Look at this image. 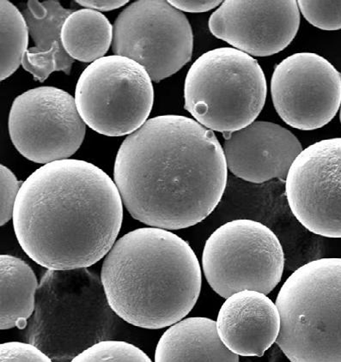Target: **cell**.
Returning a JSON list of instances; mask_svg holds the SVG:
<instances>
[{"label": "cell", "instance_id": "cell-1", "mask_svg": "<svg viewBox=\"0 0 341 362\" xmlns=\"http://www.w3.org/2000/svg\"><path fill=\"white\" fill-rule=\"evenodd\" d=\"M228 168L214 132L183 115L148 119L116 156L114 176L123 205L135 220L178 230L215 210Z\"/></svg>", "mask_w": 341, "mask_h": 362}, {"label": "cell", "instance_id": "cell-2", "mask_svg": "<svg viewBox=\"0 0 341 362\" xmlns=\"http://www.w3.org/2000/svg\"><path fill=\"white\" fill-rule=\"evenodd\" d=\"M12 220L32 260L50 271H71L98 263L114 247L123 202L101 168L67 159L43 165L23 181Z\"/></svg>", "mask_w": 341, "mask_h": 362}, {"label": "cell", "instance_id": "cell-3", "mask_svg": "<svg viewBox=\"0 0 341 362\" xmlns=\"http://www.w3.org/2000/svg\"><path fill=\"white\" fill-rule=\"evenodd\" d=\"M101 280L115 315L139 328L159 329L183 320L202 291V269L187 241L158 228L119 239L104 259Z\"/></svg>", "mask_w": 341, "mask_h": 362}, {"label": "cell", "instance_id": "cell-4", "mask_svg": "<svg viewBox=\"0 0 341 362\" xmlns=\"http://www.w3.org/2000/svg\"><path fill=\"white\" fill-rule=\"evenodd\" d=\"M115 325V313L95 272L47 269L24 335L54 362H71L91 346L110 340Z\"/></svg>", "mask_w": 341, "mask_h": 362}, {"label": "cell", "instance_id": "cell-5", "mask_svg": "<svg viewBox=\"0 0 341 362\" xmlns=\"http://www.w3.org/2000/svg\"><path fill=\"white\" fill-rule=\"evenodd\" d=\"M277 344L291 362H341V259H320L292 273L277 296Z\"/></svg>", "mask_w": 341, "mask_h": 362}, {"label": "cell", "instance_id": "cell-6", "mask_svg": "<svg viewBox=\"0 0 341 362\" xmlns=\"http://www.w3.org/2000/svg\"><path fill=\"white\" fill-rule=\"evenodd\" d=\"M267 91L264 72L254 58L220 47L200 56L188 70L184 107L204 127L230 134L255 122Z\"/></svg>", "mask_w": 341, "mask_h": 362}, {"label": "cell", "instance_id": "cell-7", "mask_svg": "<svg viewBox=\"0 0 341 362\" xmlns=\"http://www.w3.org/2000/svg\"><path fill=\"white\" fill-rule=\"evenodd\" d=\"M202 267L208 284L223 298L245 291L267 296L282 280L284 251L266 225L238 219L216 228L208 238Z\"/></svg>", "mask_w": 341, "mask_h": 362}, {"label": "cell", "instance_id": "cell-8", "mask_svg": "<svg viewBox=\"0 0 341 362\" xmlns=\"http://www.w3.org/2000/svg\"><path fill=\"white\" fill-rule=\"evenodd\" d=\"M154 102V86L146 70L122 56H107L91 63L76 86L80 116L104 136L134 134L147 122Z\"/></svg>", "mask_w": 341, "mask_h": 362}, {"label": "cell", "instance_id": "cell-9", "mask_svg": "<svg viewBox=\"0 0 341 362\" xmlns=\"http://www.w3.org/2000/svg\"><path fill=\"white\" fill-rule=\"evenodd\" d=\"M192 47L194 35L186 16L164 0L132 3L115 23V54L134 60L156 83L190 62Z\"/></svg>", "mask_w": 341, "mask_h": 362}, {"label": "cell", "instance_id": "cell-10", "mask_svg": "<svg viewBox=\"0 0 341 362\" xmlns=\"http://www.w3.org/2000/svg\"><path fill=\"white\" fill-rule=\"evenodd\" d=\"M8 127L20 154L44 165L74 155L86 132L75 98L51 86L32 88L18 95L12 103Z\"/></svg>", "mask_w": 341, "mask_h": 362}, {"label": "cell", "instance_id": "cell-11", "mask_svg": "<svg viewBox=\"0 0 341 362\" xmlns=\"http://www.w3.org/2000/svg\"><path fill=\"white\" fill-rule=\"evenodd\" d=\"M272 103L289 126L312 131L330 123L341 105V74L326 59L313 53L289 56L275 67Z\"/></svg>", "mask_w": 341, "mask_h": 362}, {"label": "cell", "instance_id": "cell-12", "mask_svg": "<svg viewBox=\"0 0 341 362\" xmlns=\"http://www.w3.org/2000/svg\"><path fill=\"white\" fill-rule=\"evenodd\" d=\"M286 194L308 231L341 239V138L319 141L300 153L289 170Z\"/></svg>", "mask_w": 341, "mask_h": 362}, {"label": "cell", "instance_id": "cell-13", "mask_svg": "<svg viewBox=\"0 0 341 362\" xmlns=\"http://www.w3.org/2000/svg\"><path fill=\"white\" fill-rule=\"evenodd\" d=\"M300 11L295 0H226L211 15L215 37L256 57L279 53L298 33Z\"/></svg>", "mask_w": 341, "mask_h": 362}, {"label": "cell", "instance_id": "cell-14", "mask_svg": "<svg viewBox=\"0 0 341 362\" xmlns=\"http://www.w3.org/2000/svg\"><path fill=\"white\" fill-rule=\"evenodd\" d=\"M224 138L228 170L255 184L275 178L286 181L292 163L303 151L291 131L272 122H255Z\"/></svg>", "mask_w": 341, "mask_h": 362}, {"label": "cell", "instance_id": "cell-15", "mask_svg": "<svg viewBox=\"0 0 341 362\" xmlns=\"http://www.w3.org/2000/svg\"><path fill=\"white\" fill-rule=\"evenodd\" d=\"M216 324L220 339L231 351L260 357L278 339L282 320L276 304L266 295L245 291L224 301Z\"/></svg>", "mask_w": 341, "mask_h": 362}, {"label": "cell", "instance_id": "cell-16", "mask_svg": "<svg viewBox=\"0 0 341 362\" xmlns=\"http://www.w3.org/2000/svg\"><path fill=\"white\" fill-rule=\"evenodd\" d=\"M155 362H239L220 339L216 322L183 320L167 329L156 345Z\"/></svg>", "mask_w": 341, "mask_h": 362}, {"label": "cell", "instance_id": "cell-17", "mask_svg": "<svg viewBox=\"0 0 341 362\" xmlns=\"http://www.w3.org/2000/svg\"><path fill=\"white\" fill-rule=\"evenodd\" d=\"M38 287L35 272L25 261L0 256V329L27 328L35 312Z\"/></svg>", "mask_w": 341, "mask_h": 362}, {"label": "cell", "instance_id": "cell-18", "mask_svg": "<svg viewBox=\"0 0 341 362\" xmlns=\"http://www.w3.org/2000/svg\"><path fill=\"white\" fill-rule=\"evenodd\" d=\"M114 27L101 12L91 9L74 11L62 30V42L74 60L93 63L108 53L113 42Z\"/></svg>", "mask_w": 341, "mask_h": 362}, {"label": "cell", "instance_id": "cell-19", "mask_svg": "<svg viewBox=\"0 0 341 362\" xmlns=\"http://www.w3.org/2000/svg\"><path fill=\"white\" fill-rule=\"evenodd\" d=\"M29 29L22 12L8 0L0 1V80L18 69L29 45Z\"/></svg>", "mask_w": 341, "mask_h": 362}, {"label": "cell", "instance_id": "cell-20", "mask_svg": "<svg viewBox=\"0 0 341 362\" xmlns=\"http://www.w3.org/2000/svg\"><path fill=\"white\" fill-rule=\"evenodd\" d=\"M72 12L74 11L66 9L58 0L28 1L22 14L35 47L47 51L54 42H62V27Z\"/></svg>", "mask_w": 341, "mask_h": 362}, {"label": "cell", "instance_id": "cell-21", "mask_svg": "<svg viewBox=\"0 0 341 362\" xmlns=\"http://www.w3.org/2000/svg\"><path fill=\"white\" fill-rule=\"evenodd\" d=\"M74 59L67 53L62 42H55L47 51L30 47L23 54V69L33 76L35 81L43 83L54 71L70 75Z\"/></svg>", "mask_w": 341, "mask_h": 362}, {"label": "cell", "instance_id": "cell-22", "mask_svg": "<svg viewBox=\"0 0 341 362\" xmlns=\"http://www.w3.org/2000/svg\"><path fill=\"white\" fill-rule=\"evenodd\" d=\"M71 362H152L142 349L123 341L107 340L91 346Z\"/></svg>", "mask_w": 341, "mask_h": 362}, {"label": "cell", "instance_id": "cell-23", "mask_svg": "<svg viewBox=\"0 0 341 362\" xmlns=\"http://www.w3.org/2000/svg\"><path fill=\"white\" fill-rule=\"evenodd\" d=\"M300 12L313 26L323 30L341 29V1L299 0Z\"/></svg>", "mask_w": 341, "mask_h": 362}, {"label": "cell", "instance_id": "cell-24", "mask_svg": "<svg viewBox=\"0 0 341 362\" xmlns=\"http://www.w3.org/2000/svg\"><path fill=\"white\" fill-rule=\"evenodd\" d=\"M0 192H1V216H0V225L4 226L9 221L13 218V211L16 201H17L20 188L22 187L23 182L18 181L17 177L15 176L9 168L1 165L0 166Z\"/></svg>", "mask_w": 341, "mask_h": 362}, {"label": "cell", "instance_id": "cell-25", "mask_svg": "<svg viewBox=\"0 0 341 362\" xmlns=\"http://www.w3.org/2000/svg\"><path fill=\"white\" fill-rule=\"evenodd\" d=\"M0 362H54L35 346L21 341L0 345Z\"/></svg>", "mask_w": 341, "mask_h": 362}, {"label": "cell", "instance_id": "cell-26", "mask_svg": "<svg viewBox=\"0 0 341 362\" xmlns=\"http://www.w3.org/2000/svg\"><path fill=\"white\" fill-rule=\"evenodd\" d=\"M168 2L180 11L191 12V13H202V12L209 11L216 7H219L223 3L220 0H197V1L170 0Z\"/></svg>", "mask_w": 341, "mask_h": 362}, {"label": "cell", "instance_id": "cell-27", "mask_svg": "<svg viewBox=\"0 0 341 362\" xmlns=\"http://www.w3.org/2000/svg\"><path fill=\"white\" fill-rule=\"evenodd\" d=\"M76 3L91 9L100 11H110L118 9L128 3L127 0H77Z\"/></svg>", "mask_w": 341, "mask_h": 362}, {"label": "cell", "instance_id": "cell-28", "mask_svg": "<svg viewBox=\"0 0 341 362\" xmlns=\"http://www.w3.org/2000/svg\"><path fill=\"white\" fill-rule=\"evenodd\" d=\"M340 122H341V107H340Z\"/></svg>", "mask_w": 341, "mask_h": 362}]
</instances>
